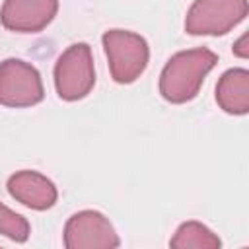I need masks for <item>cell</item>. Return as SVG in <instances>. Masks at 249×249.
Masks as SVG:
<instances>
[{
  "label": "cell",
  "mask_w": 249,
  "mask_h": 249,
  "mask_svg": "<svg viewBox=\"0 0 249 249\" xmlns=\"http://www.w3.org/2000/svg\"><path fill=\"white\" fill-rule=\"evenodd\" d=\"M233 54L239 58H247L249 56V35L243 33L235 43H233Z\"/></svg>",
  "instance_id": "12"
},
{
  "label": "cell",
  "mask_w": 249,
  "mask_h": 249,
  "mask_svg": "<svg viewBox=\"0 0 249 249\" xmlns=\"http://www.w3.org/2000/svg\"><path fill=\"white\" fill-rule=\"evenodd\" d=\"M109 72L117 84H132L148 66L150 49L144 37L126 29H109L101 37Z\"/></svg>",
  "instance_id": "2"
},
{
  "label": "cell",
  "mask_w": 249,
  "mask_h": 249,
  "mask_svg": "<svg viewBox=\"0 0 249 249\" xmlns=\"http://www.w3.org/2000/svg\"><path fill=\"white\" fill-rule=\"evenodd\" d=\"M45 97L41 74L37 68L19 58H6L0 62V105L4 107H31Z\"/></svg>",
  "instance_id": "5"
},
{
  "label": "cell",
  "mask_w": 249,
  "mask_h": 249,
  "mask_svg": "<svg viewBox=\"0 0 249 249\" xmlns=\"http://www.w3.org/2000/svg\"><path fill=\"white\" fill-rule=\"evenodd\" d=\"M247 16V0H195L185 18L191 35H224Z\"/></svg>",
  "instance_id": "4"
},
{
  "label": "cell",
  "mask_w": 249,
  "mask_h": 249,
  "mask_svg": "<svg viewBox=\"0 0 249 249\" xmlns=\"http://www.w3.org/2000/svg\"><path fill=\"white\" fill-rule=\"evenodd\" d=\"M216 101L230 115H245L249 111V72L245 68L226 70L216 84Z\"/></svg>",
  "instance_id": "9"
},
{
  "label": "cell",
  "mask_w": 249,
  "mask_h": 249,
  "mask_svg": "<svg viewBox=\"0 0 249 249\" xmlns=\"http://www.w3.org/2000/svg\"><path fill=\"white\" fill-rule=\"evenodd\" d=\"M0 233L12 241L23 243L27 241L31 228H29V222L21 214L10 210L6 204L0 202Z\"/></svg>",
  "instance_id": "11"
},
{
  "label": "cell",
  "mask_w": 249,
  "mask_h": 249,
  "mask_svg": "<svg viewBox=\"0 0 249 249\" xmlns=\"http://www.w3.org/2000/svg\"><path fill=\"white\" fill-rule=\"evenodd\" d=\"M169 245L173 249H218L222 241L204 224L189 220L175 230L173 237L169 239Z\"/></svg>",
  "instance_id": "10"
},
{
  "label": "cell",
  "mask_w": 249,
  "mask_h": 249,
  "mask_svg": "<svg viewBox=\"0 0 249 249\" xmlns=\"http://www.w3.org/2000/svg\"><path fill=\"white\" fill-rule=\"evenodd\" d=\"M58 0H4L0 23L18 33H39L56 16Z\"/></svg>",
  "instance_id": "7"
},
{
  "label": "cell",
  "mask_w": 249,
  "mask_h": 249,
  "mask_svg": "<svg viewBox=\"0 0 249 249\" xmlns=\"http://www.w3.org/2000/svg\"><path fill=\"white\" fill-rule=\"evenodd\" d=\"M64 245L68 249H113L121 245V239L105 214L80 210L64 226Z\"/></svg>",
  "instance_id": "6"
},
{
  "label": "cell",
  "mask_w": 249,
  "mask_h": 249,
  "mask_svg": "<svg viewBox=\"0 0 249 249\" xmlns=\"http://www.w3.org/2000/svg\"><path fill=\"white\" fill-rule=\"evenodd\" d=\"M218 56L210 49H189L173 54L160 74V93L169 103H187L196 97L204 78L216 66Z\"/></svg>",
  "instance_id": "1"
},
{
  "label": "cell",
  "mask_w": 249,
  "mask_h": 249,
  "mask_svg": "<svg viewBox=\"0 0 249 249\" xmlns=\"http://www.w3.org/2000/svg\"><path fill=\"white\" fill-rule=\"evenodd\" d=\"M6 187L12 198L31 210H47L58 198L54 183L43 173L31 169H21L10 175Z\"/></svg>",
  "instance_id": "8"
},
{
  "label": "cell",
  "mask_w": 249,
  "mask_h": 249,
  "mask_svg": "<svg viewBox=\"0 0 249 249\" xmlns=\"http://www.w3.org/2000/svg\"><path fill=\"white\" fill-rule=\"evenodd\" d=\"M54 89L64 101L84 99L95 86L91 49L86 43L70 45L54 64Z\"/></svg>",
  "instance_id": "3"
}]
</instances>
